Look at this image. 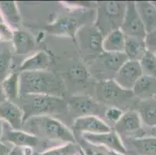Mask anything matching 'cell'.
<instances>
[{
  "label": "cell",
  "instance_id": "obj_11",
  "mask_svg": "<svg viewBox=\"0 0 156 155\" xmlns=\"http://www.w3.org/2000/svg\"><path fill=\"white\" fill-rule=\"evenodd\" d=\"M83 138L89 143L94 145L104 146L113 151L127 154V150L124 143L121 141L118 133L114 130H111L108 133H83Z\"/></svg>",
  "mask_w": 156,
  "mask_h": 155
},
{
  "label": "cell",
  "instance_id": "obj_4",
  "mask_svg": "<svg viewBox=\"0 0 156 155\" xmlns=\"http://www.w3.org/2000/svg\"><path fill=\"white\" fill-rule=\"evenodd\" d=\"M27 122L36 128L38 133L50 140H59L65 143H76L73 133L64 123L51 116L34 117Z\"/></svg>",
  "mask_w": 156,
  "mask_h": 155
},
{
  "label": "cell",
  "instance_id": "obj_35",
  "mask_svg": "<svg viewBox=\"0 0 156 155\" xmlns=\"http://www.w3.org/2000/svg\"><path fill=\"white\" fill-rule=\"evenodd\" d=\"M81 147V148L83 149V150L84 151L85 154L86 155H106L104 154L103 153H102V152H98V151H94V150H93V149L89 148V147H86V145H79Z\"/></svg>",
  "mask_w": 156,
  "mask_h": 155
},
{
  "label": "cell",
  "instance_id": "obj_26",
  "mask_svg": "<svg viewBox=\"0 0 156 155\" xmlns=\"http://www.w3.org/2000/svg\"><path fill=\"white\" fill-rule=\"evenodd\" d=\"M12 44L0 41V83L9 75L12 62Z\"/></svg>",
  "mask_w": 156,
  "mask_h": 155
},
{
  "label": "cell",
  "instance_id": "obj_23",
  "mask_svg": "<svg viewBox=\"0 0 156 155\" xmlns=\"http://www.w3.org/2000/svg\"><path fill=\"white\" fill-rule=\"evenodd\" d=\"M126 36L120 29L115 30L103 37V50L108 53H123Z\"/></svg>",
  "mask_w": 156,
  "mask_h": 155
},
{
  "label": "cell",
  "instance_id": "obj_5",
  "mask_svg": "<svg viewBox=\"0 0 156 155\" xmlns=\"http://www.w3.org/2000/svg\"><path fill=\"white\" fill-rule=\"evenodd\" d=\"M96 95L99 102L117 108L127 103L134 96L132 91L122 89L113 79L99 81L96 84Z\"/></svg>",
  "mask_w": 156,
  "mask_h": 155
},
{
  "label": "cell",
  "instance_id": "obj_39",
  "mask_svg": "<svg viewBox=\"0 0 156 155\" xmlns=\"http://www.w3.org/2000/svg\"><path fill=\"white\" fill-rule=\"evenodd\" d=\"M3 124H4V121L2 119H0V140H1V138H2V132H3Z\"/></svg>",
  "mask_w": 156,
  "mask_h": 155
},
{
  "label": "cell",
  "instance_id": "obj_10",
  "mask_svg": "<svg viewBox=\"0 0 156 155\" xmlns=\"http://www.w3.org/2000/svg\"><path fill=\"white\" fill-rule=\"evenodd\" d=\"M143 75L139 62L127 60L113 77L117 85L125 90H132L139 78Z\"/></svg>",
  "mask_w": 156,
  "mask_h": 155
},
{
  "label": "cell",
  "instance_id": "obj_28",
  "mask_svg": "<svg viewBox=\"0 0 156 155\" xmlns=\"http://www.w3.org/2000/svg\"><path fill=\"white\" fill-rule=\"evenodd\" d=\"M143 75H148L156 79V55L151 51H146L139 61Z\"/></svg>",
  "mask_w": 156,
  "mask_h": 155
},
{
  "label": "cell",
  "instance_id": "obj_3",
  "mask_svg": "<svg viewBox=\"0 0 156 155\" xmlns=\"http://www.w3.org/2000/svg\"><path fill=\"white\" fill-rule=\"evenodd\" d=\"M96 7V16L93 25L103 37L120 29L125 15L126 2H97Z\"/></svg>",
  "mask_w": 156,
  "mask_h": 155
},
{
  "label": "cell",
  "instance_id": "obj_38",
  "mask_svg": "<svg viewBox=\"0 0 156 155\" xmlns=\"http://www.w3.org/2000/svg\"><path fill=\"white\" fill-rule=\"evenodd\" d=\"M5 100H7L6 97H5V94H4L3 89L2 88V85L0 83V104L2 103L3 102H5Z\"/></svg>",
  "mask_w": 156,
  "mask_h": 155
},
{
  "label": "cell",
  "instance_id": "obj_1",
  "mask_svg": "<svg viewBox=\"0 0 156 155\" xmlns=\"http://www.w3.org/2000/svg\"><path fill=\"white\" fill-rule=\"evenodd\" d=\"M20 95H48L61 97L64 85L58 75L49 71L20 72Z\"/></svg>",
  "mask_w": 156,
  "mask_h": 155
},
{
  "label": "cell",
  "instance_id": "obj_7",
  "mask_svg": "<svg viewBox=\"0 0 156 155\" xmlns=\"http://www.w3.org/2000/svg\"><path fill=\"white\" fill-rule=\"evenodd\" d=\"M87 19L86 13L80 10L79 12L58 17L52 23L47 26L46 30L53 35L69 37L75 39L79 30L83 26L87 25Z\"/></svg>",
  "mask_w": 156,
  "mask_h": 155
},
{
  "label": "cell",
  "instance_id": "obj_44",
  "mask_svg": "<svg viewBox=\"0 0 156 155\" xmlns=\"http://www.w3.org/2000/svg\"><path fill=\"white\" fill-rule=\"evenodd\" d=\"M154 54H155V55H156V52H155V53H154Z\"/></svg>",
  "mask_w": 156,
  "mask_h": 155
},
{
  "label": "cell",
  "instance_id": "obj_19",
  "mask_svg": "<svg viewBox=\"0 0 156 155\" xmlns=\"http://www.w3.org/2000/svg\"><path fill=\"white\" fill-rule=\"evenodd\" d=\"M141 126V120L136 110L125 112L119 121L115 123V131L119 133H129L138 130Z\"/></svg>",
  "mask_w": 156,
  "mask_h": 155
},
{
  "label": "cell",
  "instance_id": "obj_25",
  "mask_svg": "<svg viewBox=\"0 0 156 155\" xmlns=\"http://www.w3.org/2000/svg\"><path fill=\"white\" fill-rule=\"evenodd\" d=\"M1 85L7 100L12 101L20 97V72H16L8 75Z\"/></svg>",
  "mask_w": 156,
  "mask_h": 155
},
{
  "label": "cell",
  "instance_id": "obj_34",
  "mask_svg": "<svg viewBox=\"0 0 156 155\" xmlns=\"http://www.w3.org/2000/svg\"><path fill=\"white\" fill-rule=\"evenodd\" d=\"M64 4L67 5L69 8L79 9H89L93 6H96V3L93 2H64Z\"/></svg>",
  "mask_w": 156,
  "mask_h": 155
},
{
  "label": "cell",
  "instance_id": "obj_30",
  "mask_svg": "<svg viewBox=\"0 0 156 155\" xmlns=\"http://www.w3.org/2000/svg\"><path fill=\"white\" fill-rule=\"evenodd\" d=\"M69 76L73 82L83 83L88 79L89 73L83 65H76L70 68L69 71Z\"/></svg>",
  "mask_w": 156,
  "mask_h": 155
},
{
  "label": "cell",
  "instance_id": "obj_20",
  "mask_svg": "<svg viewBox=\"0 0 156 155\" xmlns=\"http://www.w3.org/2000/svg\"><path fill=\"white\" fill-rule=\"evenodd\" d=\"M11 44L16 53L18 55H26L34 48L35 40L29 33L16 30L13 31V38Z\"/></svg>",
  "mask_w": 156,
  "mask_h": 155
},
{
  "label": "cell",
  "instance_id": "obj_42",
  "mask_svg": "<svg viewBox=\"0 0 156 155\" xmlns=\"http://www.w3.org/2000/svg\"><path fill=\"white\" fill-rule=\"evenodd\" d=\"M2 22H4L3 18H2V14H1V12H0V23H2Z\"/></svg>",
  "mask_w": 156,
  "mask_h": 155
},
{
  "label": "cell",
  "instance_id": "obj_6",
  "mask_svg": "<svg viewBox=\"0 0 156 155\" xmlns=\"http://www.w3.org/2000/svg\"><path fill=\"white\" fill-rule=\"evenodd\" d=\"M103 37L94 25L87 24L79 30L75 39H77L80 51L93 61L103 52Z\"/></svg>",
  "mask_w": 156,
  "mask_h": 155
},
{
  "label": "cell",
  "instance_id": "obj_37",
  "mask_svg": "<svg viewBox=\"0 0 156 155\" xmlns=\"http://www.w3.org/2000/svg\"><path fill=\"white\" fill-rule=\"evenodd\" d=\"M11 149L5 143L0 140V155H8Z\"/></svg>",
  "mask_w": 156,
  "mask_h": 155
},
{
  "label": "cell",
  "instance_id": "obj_12",
  "mask_svg": "<svg viewBox=\"0 0 156 155\" xmlns=\"http://www.w3.org/2000/svg\"><path fill=\"white\" fill-rule=\"evenodd\" d=\"M2 142H8L14 145V147H35L38 143L39 139L37 136L27 132L20 130H14L5 122L3 124V132L1 138Z\"/></svg>",
  "mask_w": 156,
  "mask_h": 155
},
{
  "label": "cell",
  "instance_id": "obj_29",
  "mask_svg": "<svg viewBox=\"0 0 156 155\" xmlns=\"http://www.w3.org/2000/svg\"><path fill=\"white\" fill-rule=\"evenodd\" d=\"M79 154V146L76 143H67L62 146L50 149L39 155H78Z\"/></svg>",
  "mask_w": 156,
  "mask_h": 155
},
{
  "label": "cell",
  "instance_id": "obj_24",
  "mask_svg": "<svg viewBox=\"0 0 156 155\" xmlns=\"http://www.w3.org/2000/svg\"><path fill=\"white\" fill-rule=\"evenodd\" d=\"M146 51L147 48H146L144 40L131 37H126L124 53L127 56V59L139 62Z\"/></svg>",
  "mask_w": 156,
  "mask_h": 155
},
{
  "label": "cell",
  "instance_id": "obj_40",
  "mask_svg": "<svg viewBox=\"0 0 156 155\" xmlns=\"http://www.w3.org/2000/svg\"><path fill=\"white\" fill-rule=\"evenodd\" d=\"M107 155H124V154H123V153H118V152L110 150V151H109L108 153H107Z\"/></svg>",
  "mask_w": 156,
  "mask_h": 155
},
{
  "label": "cell",
  "instance_id": "obj_41",
  "mask_svg": "<svg viewBox=\"0 0 156 155\" xmlns=\"http://www.w3.org/2000/svg\"><path fill=\"white\" fill-rule=\"evenodd\" d=\"M79 155H86L85 154L84 151L83 150V149L81 148L80 146H79Z\"/></svg>",
  "mask_w": 156,
  "mask_h": 155
},
{
  "label": "cell",
  "instance_id": "obj_13",
  "mask_svg": "<svg viewBox=\"0 0 156 155\" xmlns=\"http://www.w3.org/2000/svg\"><path fill=\"white\" fill-rule=\"evenodd\" d=\"M69 109L73 113L84 116H96L102 113L101 105L89 96H76L70 99Z\"/></svg>",
  "mask_w": 156,
  "mask_h": 155
},
{
  "label": "cell",
  "instance_id": "obj_15",
  "mask_svg": "<svg viewBox=\"0 0 156 155\" xmlns=\"http://www.w3.org/2000/svg\"><path fill=\"white\" fill-rule=\"evenodd\" d=\"M0 119L14 130H19L23 123V113L22 109L12 101L5 100L0 104Z\"/></svg>",
  "mask_w": 156,
  "mask_h": 155
},
{
  "label": "cell",
  "instance_id": "obj_43",
  "mask_svg": "<svg viewBox=\"0 0 156 155\" xmlns=\"http://www.w3.org/2000/svg\"><path fill=\"white\" fill-rule=\"evenodd\" d=\"M153 3V5H154V6H155V8H156V2H151Z\"/></svg>",
  "mask_w": 156,
  "mask_h": 155
},
{
  "label": "cell",
  "instance_id": "obj_33",
  "mask_svg": "<svg viewBox=\"0 0 156 155\" xmlns=\"http://www.w3.org/2000/svg\"><path fill=\"white\" fill-rule=\"evenodd\" d=\"M144 43L147 51L153 53L156 52V27L151 32L146 34L144 38Z\"/></svg>",
  "mask_w": 156,
  "mask_h": 155
},
{
  "label": "cell",
  "instance_id": "obj_14",
  "mask_svg": "<svg viewBox=\"0 0 156 155\" xmlns=\"http://www.w3.org/2000/svg\"><path fill=\"white\" fill-rule=\"evenodd\" d=\"M74 128L80 133L92 134L108 133L111 130L108 125L96 116H84L76 118L74 121Z\"/></svg>",
  "mask_w": 156,
  "mask_h": 155
},
{
  "label": "cell",
  "instance_id": "obj_16",
  "mask_svg": "<svg viewBox=\"0 0 156 155\" xmlns=\"http://www.w3.org/2000/svg\"><path fill=\"white\" fill-rule=\"evenodd\" d=\"M51 58L46 51H39L24 60L20 66V72L44 71L49 67Z\"/></svg>",
  "mask_w": 156,
  "mask_h": 155
},
{
  "label": "cell",
  "instance_id": "obj_17",
  "mask_svg": "<svg viewBox=\"0 0 156 155\" xmlns=\"http://www.w3.org/2000/svg\"><path fill=\"white\" fill-rule=\"evenodd\" d=\"M134 96L141 100L153 99L156 96V79L142 75L132 89Z\"/></svg>",
  "mask_w": 156,
  "mask_h": 155
},
{
  "label": "cell",
  "instance_id": "obj_8",
  "mask_svg": "<svg viewBox=\"0 0 156 155\" xmlns=\"http://www.w3.org/2000/svg\"><path fill=\"white\" fill-rule=\"evenodd\" d=\"M127 60L124 52L108 53L103 51L93 61V72L102 77V80L113 79L111 78L114 77L115 74Z\"/></svg>",
  "mask_w": 156,
  "mask_h": 155
},
{
  "label": "cell",
  "instance_id": "obj_36",
  "mask_svg": "<svg viewBox=\"0 0 156 155\" xmlns=\"http://www.w3.org/2000/svg\"><path fill=\"white\" fill-rule=\"evenodd\" d=\"M8 155H25L24 150L23 147H13L11 148Z\"/></svg>",
  "mask_w": 156,
  "mask_h": 155
},
{
  "label": "cell",
  "instance_id": "obj_18",
  "mask_svg": "<svg viewBox=\"0 0 156 155\" xmlns=\"http://www.w3.org/2000/svg\"><path fill=\"white\" fill-rule=\"evenodd\" d=\"M135 6L144 26L146 34L156 27V8L151 2L138 1Z\"/></svg>",
  "mask_w": 156,
  "mask_h": 155
},
{
  "label": "cell",
  "instance_id": "obj_2",
  "mask_svg": "<svg viewBox=\"0 0 156 155\" xmlns=\"http://www.w3.org/2000/svg\"><path fill=\"white\" fill-rule=\"evenodd\" d=\"M23 123L34 117L62 114L69 109L67 102L62 97L48 95H22Z\"/></svg>",
  "mask_w": 156,
  "mask_h": 155
},
{
  "label": "cell",
  "instance_id": "obj_31",
  "mask_svg": "<svg viewBox=\"0 0 156 155\" xmlns=\"http://www.w3.org/2000/svg\"><path fill=\"white\" fill-rule=\"evenodd\" d=\"M124 112L120 108L109 107L105 110L104 116L108 121L115 123L119 121Z\"/></svg>",
  "mask_w": 156,
  "mask_h": 155
},
{
  "label": "cell",
  "instance_id": "obj_22",
  "mask_svg": "<svg viewBox=\"0 0 156 155\" xmlns=\"http://www.w3.org/2000/svg\"><path fill=\"white\" fill-rule=\"evenodd\" d=\"M136 111L146 126L156 127V99L141 100L137 104Z\"/></svg>",
  "mask_w": 156,
  "mask_h": 155
},
{
  "label": "cell",
  "instance_id": "obj_9",
  "mask_svg": "<svg viewBox=\"0 0 156 155\" xmlns=\"http://www.w3.org/2000/svg\"><path fill=\"white\" fill-rule=\"evenodd\" d=\"M127 7L124 20L120 26V30L126 37L139 38L144 40L146 31L141 18L137 11L135 2H126Z\"/></svg>",
  "mask_w": 156,
  "mask_h": 155
},
{
  "label": "cell",
  "instance_id": "obj_27",
  "mask_svg": "<svg viewBox=\"0 0 156 155\" xmlns=\"http://www.w3.org/2000/svg\"><path fill=\"white\" fill-rule=\"evenodd\" d=\"M132 144L141 155H156V137H141L132 140Z\"/></svg>",
  "mask_w": 156,
  "mask_h": 155
},
{
  "label": "cell",
  "instance_id": "obj_21",
  "mask_svg": "<svg viewBox=\"0 0 156 155\" xmlns=\"http://www.w3.org/2000/svg\"><path fill=\"white\" fill-rule=\"evenodd\" d=\"M0 12L3 20L13 30H19L20 14L17 4L12 1H0Z\"/></svg>",
  "mask_w": 156,
  "mask_h": 155
},
{
  "label": "cell",
  "instance_id": "obj_32",
  "mask_svg": "<svg viewBox=\"0 0 156 155\" xmlns=\"http://www.w3.org/2000/svg\"><path fill=\"white\" fill-rule=\"evenodd\" d=\"M13 30L5 22L0 23V41L11 43L13 38Z\"/></svg>",
  "mask_w": 156,
  "mask_h": 155
}]
</instances>
